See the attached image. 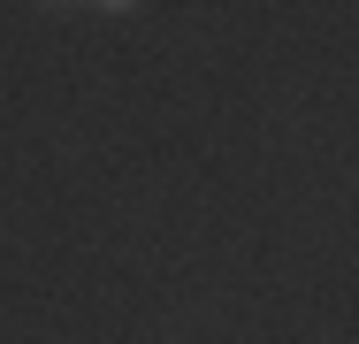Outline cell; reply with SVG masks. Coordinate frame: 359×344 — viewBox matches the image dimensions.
Listing matches in <instances>:
<instances>
[{
  "instance_id": "cell-1",
  "label": "cell",
  "mask_w": 359,
  "mask_h": 344,
  "mask_svg": "<svg viewBox=\"0 0 359 344\" xmlns=\"http://www.w3.org/2000/svg\"><path fill=\"white\" fill-rule=\"evenodd\" d=\"M92 8H107V15H123V8H138V0H92Z\"/></svg>"
}]
</instances>
